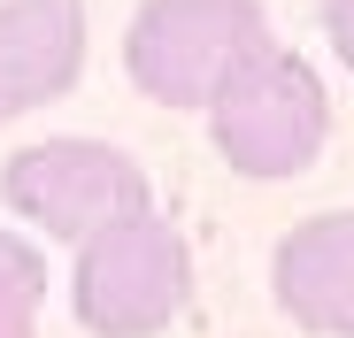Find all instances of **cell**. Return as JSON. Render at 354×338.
Wrapping results in <instances>:
<instances>
[{"mask_svg":"<svg viewBox=\"0 0 354 338\" xmlns=\"http://www.w3.org/2000/svg\"><path fill=\"white\" fill-rule=\"evenodd\" d=\"M277 46L254 0H147L124 31V77L154 108H208V92Z\"/></svg>","mask_w":354,"mask_h":338,"instance_id":"3","label":"cell"},{"mask_svg":"<svg viewBox=\"0 0 354 338\" xmlns=\"http://www.w3.org/2000/svg\"><path fill=\"white\" fill-rule=\"evenodd\" d=\"M0 200H8V215L39 223L46 239L77 246L100 223L154 208V185H147V169L124 146H108V139H39V146L0 161Z\"/></svg>","mask_w":354,"mask_h":338,"instance_id":"4","label":"cell"},{"mask_svg":"<svg viewBox=\"0 0 354 338\" xmlns=\"http://www.w3.org/2000/svg\"><path fill=\"white\" fill-rule=\"evenodd\" d=\"M208 139L239 177H301L331 139V92L292 46H262L208 92Z\"/></svg>","mask_w":354,"mask_h":338,"instance_id":"2","label":"cell"},{"mask_svg":"<svg viewBox=\"0 0 354 338\" xmlns=\"http://www.w3.org/2000/svg\"><path fill=\"white\" fill-rule=\"evenodd\" d=\"M193 300V246L169 215L139 208L77 239L70 308L93 338H162Z\"/></svg>","mask_w":354,"mask_h":338,"instance_id":"1","label":"cell"},{"mask_svg":"<svg viewBox=\"0 0 354 338\" xmlns=\"http://www.w3.org/2000/svg\"><path fill=\"white\" fill-rule=\"evenodd\" d=\"M270 292L277 308L316 330V338H354V215H308L292 223L270 254Z\"/></svg>","mask_w":354,"mask_h":338,"instance_id":"6","label":"cell"},{"mask_svg":"<svg viewBox=\"0 0 354 338\" xmlns=\"http://www.w3.org/2000/svg\"><path fill=\"white\" fill-rule=\"evenodd\" d=\"M39 300H46V254L0 231V338H39Z\"/></svg>","mask_w":354,"mask_h":338,"instance_id":"7","label":"cell"},{"mask_svg":"<svg viewBox=\"0 0 354 338\" xmlns=\"http://www.w3.org/2000/svg\"><path fill=\"white\" fill-rule=\"evenodd\" d=\"M324 39H331V54L354 70V0H324Z\"/></svg>","mask_w":354,"mask_h":338,"instance_id":"8","label":"cell"},{"mask_svg":"<svg viewBox=\"0 0 354 338\" xmlns=\"http://www.w3.org/2000/svg\"><path fill=\"white\" fill-rule=\"evenodd\" d=\"M85 77V0H0V123L54 108Z\"/></svg>","mask_w":354,"mask_h":338,"instance_id":"5","label":"cell"}]
</instances>
